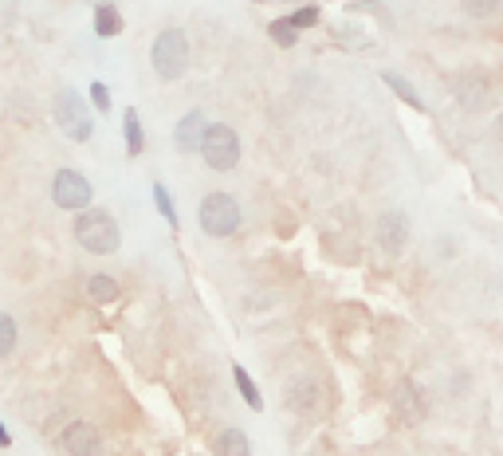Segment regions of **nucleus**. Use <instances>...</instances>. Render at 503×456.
I'll list each match as a JSON object with an SVG mask.
<instances>
[{"mask_svg": "<svg viewBox=\"0 0 503 456\" xmlns=\"http://www.w3.org/2000/svg\"><path fill=\"white\" fill-rule=\"evenodd\" d=\"M200 158H205L208 169L216 173H228L240 166V134L224 122H208L205 126V138H200Z\"/></svg>", "mask_w": 503, "mask_h": 456, "instance_id": "f03ea898", "label": "nucleus"}, {"mask_svg": "<svg viewBox=\"0 0 503 456\" xmlns=\"http://www.w3.org/2000/svg\"><path fill=\"white\" fill-rule=\"evenodd\" d=\"M232 381H236V389H240V397L252 405V413H263V394H260V386L252 381V373L244 366H232Z\"/></svg>", "mask_w": 503, "mask_h": 456, "instance_id": "ddd939ff", "label": "nucleus"}, {"mask_svg": "<svg viewBox=\"0 0 503 456\" xmlns=\"http://www.w3.org/2000/svg\"><path fill=\"white\" fill-rule=\"evenodd\" d=\"M16 350V318L8 311H0V358Z\"/></svg>", "mask_w": 503, "mask_h": 456, "instance_id": "6ab92c4d", "label": "nucleus"}, {"mask_svg": "<svg viewBox=\"0 0 503 456\" xmlns=\"http://www.w3.org/2000/svg\"><path fill=\"white\" fill-rule=\"evenodd\" d=\"M56 122L59 130L67 134L71 142H87L90 138V106L83 103L75 87H63L59 98H56Z\"/></svg>", "mask_w": 503, "mask_h": 456, "instance_id": "423d86ee", "label": "nucleus"}, {"mask_svg": "<svg viewBox=\"0 0 503 456\" xmlns=\"http://www.w3.org/2000/svg\"><path fill=\"white\" fill-rule=\"evenodd\" d=\"M0 449H12V433L4 425H0Z\"/></svg>", "mask_w": 503, "mask_h": 456, "instance_id": "b1692460", "label": "nucleus"}, {"mask_svg": "<svg viewBox=\"0 0 503 456\" xmlns=\"http://www.w3.org/2000/svg\"><path fill=\"white\" fill-rule=\"evenodd\" d=\"M90 103H95L98 114H106V111H111V87H106V83H90Z\"/></svg>", "mask_w": 503, "mask_h": 456, "instance_id": "5701e85b", "label": "nucleus"}, {"mask_svg": "<svg viewBox=\"0 0 503 456\" xmlns=\"http://www.w3.org/2000/svg\"><path fill=\"white\" fill-rule=\"evenodd\" d=\"M386 83H389L393 90H397V95H401V98H405V103H409V106H417V111H420V98H417V90H413V87H409V83H405V79H401V75H393V71H386Z\"/></svg>", "mask_w": 503, "mask_h": 456, "instance_id": "412c9836", "label": "nucleus"}, {"mask_svg": "<svg viewBox=\"0 0 503 456\" xmlns=\"http://www.w3.org/2000/svg\"><path fill=\"white\" fill-rule=\"evenodd\" d=\"M197 221L205 228V236H232L240 228V205H236L232 193H205L197 208Z\"/></svg>", "mask_w": 503, "mask_h": 456, "instance_id": "20e7f679", "label": "nucleus"}, {"mask_svg": "<svg viewBox=\"0 0 503 456\" xmlns=\"http://www.w3.org/2000/svg\"><path fill=\"white\" fill-rule=\"evenodd\" d=\"M150 63H153V71H158V79H166V83L185 75V67H189V40H185V32H181V28L158 32V40H153V48H150Z\"/></svg>", "mask_w": 503, "mask_h": 456, "instance_id": "7ed1b4c3", "label": "nucleus"}, {"mask_svg": "<svg viewBox=\"0 0 503 456\" xmlns=\"http://www.w3.org/2000/svg\"><path fill=\"white\" fill-rule=\"evenodd\" d=\"M496 130H499V134H503V118H499V122H496Z\"/></svg>", "mask_w": 503, "mask_h": 456, "instance_id": "393cba45", "label": "nucleus"}, {"mask_svg": "<svg viewBox=\"0 0 503 456\" xmlns=\"http://www.w3.org/2000/svg\"><path fill=\"white\" fill-rule=\"evenodd\" d=\"M460 8L468 16H491V12H499L503 8V0H460Z\"/></svg>", "mask_w": 503, "mask_h": 456, "instance_id": "4be33fe9", "label": "nucleus"}, {"mask_svg": "<svg viewBox=\"0 0 503 456\" xmlns=\"http://www.w3.org/2000/svg\"><path fill=\"white\" fill-rule=\"evenodd\" d=\"M51 200H56L63 213H83V208H90V200H95V185L79 169L63 166L51 177Z\"/></svg>", "mask_w": 503, "mask_h": 456, "instance_id": "39448f33", "label": "nucleus"}, {"mask_svg": "<svg viewBox=\"0 0 503 456\" xmlns=\"http://www.w3.org/2000/svg\"><path fill=\"white\" fill-rule=\"evenodd\" d=\"M205 114L200 111H189L185 118L177 122V130H173V150L177 153H193L200 150V138H205Z\"/></svg>", "mask_w": 503, "mask_h": 456, "instance_id": "1a4fd4ad", "label": "nucleus"}, {"mask_svg": "<svg viewBox=\"0 0 503 456\" xmlns=\"http://www.w3.org/2000/svg\"><path fill=\"white\" fill-rule=\"evenodd\" d=\"M393 409H397V417L409 425H417L420 417H425V397H420V389L413 381H401V386L393 389Z\"/></svg>", "mask_w": 503, "mask_h": 456, "instance_id": "9d476101", "label": "nucleus"}, {"mask_svg": "<svg viewBox=\"0 0 503 456\" xmlns=\"http://www.w3.org/2000/svg\"><path fill=\"white\" fill-rule=\"evenodd\" d=\"M216 452L221 456H252V444L244 436V428H224L221 441H216Z\"/></svg>", "mask_w": 503, "mask_h": 456, "instance_id": "2eb2a0df", "label": "nucleus"}, {"mask_svg": "<svg viewBox=\"0 0 503 456\" xmlns=\"http://www.w3.org/2000/svg\"><path fill=\"white\" fill-rule=\"evenodd\" d=\"M59 449L67 456H103V436L90 421H71L59 433Z\"/></svg>", "mask_w": 503, "mask_h": 456, "instance_id": "6e6552de", "label": "nucleus"}, {"mask_svg": "<svg viewBox=\"0 0 503 456\" xmlns=\"http://www.w3.org/2000/svg\"><path fill=\"white\" fill-rule=\"evenodd\" d=\"M456 90H460V98H464V106H468V111H475V106L488 103V83H483L480 75L460 79V83H456Z\"/></svg>", "mask_w": 503, "mask_h": 456, "instance_id": "dca6fc26", "label": "nucleus"}, {"mask_svg": "<svg viewBox=\"0 0 503 456\" xmlns=\"http://www.w3.org/2000/svg\"><path fill=\"white\" fill-rule=\"evenodd\" d=\"M153 205H158V213H161V221H166L169 228H177L181 224V216H177V205H173V197H169V189L161 185V181H153Z\"/></svg>", "mask_w": 503, "mask_h": 456, "instance_id": "f3484780", "label": "nucleus"}, {"mask_svg": "<svg viewBox=\"0 0 503 456\" xmlns=\"http://www.w3.org/2000/svg\"><path fill=\"white\" fill-rule=\"evenodd\" d=\"M378 244L389 260H397L409 244V216L401 208H389V213L378 216Z\"/></svg>", "mask_w": 503, "mask_h": 456, "instance_id": "0eeeda50", "label": "nucleus"}, {"mask_svg": "<svg viewBox=\"0 0 503 456\" xmlns=\"http://www.w3.org/2000/svg\"><path fill=\"white\" fill-rule=\"evenodd\" d=\"M118 291H122V284H118L114 276H90V279H87V295H90V303H114Z\"/></svg>", "mask_w": 503, "mask_h": 456, "instance_id": "4468645a", "label": "nucleus"}, {"mask_svg": "<svg viewBox=\"0 0 503 456\" xmlns=\"http://www.w3.org/2000/svg\"><path fill=\"white\" fill-rule=\"evenodd\" d=\"M75 240L79 248L90 252V256H111L118 252V240H122V232H118V221L106 208H83V213H75Z\"/></svg>", "mask_w": 503, "mask_h": 456, "instance_id": "f257e3e1", "label": "nucleus"}, {"mask_svg": "<svg viewBox=\"0 0 503 456\" xmlns=\"http://www.w3.org/2000/svg\"><path fill=\"white\" fill-rule=\"evenodd\" d=\"M122 138H126V153H130V158H142L145 153V130H142V118L134 106H126V114H122Z\"/></svg>", "mask_w": 503, "mask_h": 456, "instance_id": "9b49d317", "label": "nucleus"}, {"mask_svg": "<svg viewBox=\"0 0 503 456\" xmlns=\"http://www.w3.org/2000/svg\"><path fill=\"white\" fill-rule=\"evenodd\" d=\"M268 35H271V43H279V48H295L299 43V28H291V20H271Z\"/></svg>", "mask_w": 503, "mask_h": 456, "instance_id": "a211bd4d", "label": "nucleus"}, {"mask_svg": "<svg viewBox=\"0 0 503 456\" xmlns=\"http://www.w3.org/2000/svg\"><path fill=\"white\" fill-rule=\"evenodd\" d=\"M126 28V20H122V12H118L114 4H98L95 8V35L98 40H114V35H122Z\"/></svg>", "mask_w": 503, "mask_h": 456, "instance_id": "f8f14e48", "label": "nucleus"}, {"mask_svg": "<svg viewBox=\"0 0 503 456\" xmlns=\"http://www.w3.org/2000/svg\"><path fill=\"white\" fill-rule=\"evenodd\" d=\"M287 20H291V28H299V32H303V28H315V24H318V4L299 8V12H291Z\"/></svg>", "mask_w": 503, "mask_h": 456, "instance_id": "aec40b11", "label": "nucleus"}]
</instances>
